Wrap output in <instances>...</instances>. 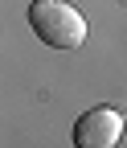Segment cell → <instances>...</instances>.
<instances>
[{"instance_id": "obj_2", "label": "cell", "mask_w": 127, "mask_h": 148, "mask_svg": "<svg viewBox=\"0 0 127 148\" xmlns=\"http://www.w3.org/2000/svg\"><path fill=\"white\" fill-rule=\"evenodd\" d=\"M123 123L127 119L115 107H90L74 123V144L78 148H115L119 136H123Z\"/></svg>"}, {"instance_id": "obj_3", "label": "cell", "mask_w": 127, "mask_h": 148, "mask_svg": "<svg viewBox=\"0 0 127 148\" xmlns=\"http://www.w3.org/2000/svg\"><path fill=\"white\" fill-rule=\"evenodd\" d=\"M33 4H45V0H33Z\"/></svg>"}, {"instance_id": "obj_1", "label": "cell", "mask_w": 127, "mask_h": 148, "mask_svg": "<svg viewBox=\"0 0 127 148\" xmlns=\"http://www.w3.org/2000/svg\"><path fill=\"white\" fill-rule=\"evenodd\" d=\"M29 25L33 33L41 37L45 45L53 49H78L86 41V21L74 4L66 0H45V4H33L29 8Z\"/></svg>"}]
</instances>
